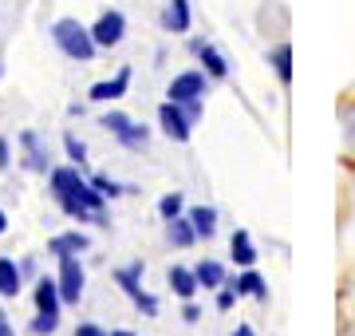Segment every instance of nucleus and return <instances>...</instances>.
<instances>
[{
  "instance_id": "22",
  "label": "nucleus",
  "mask_w": 355,
  "mask_h": 336,
  "mask_svg": "<svg viewBox=\"0 0 355 336\" xmlns=\"http://www.w3.org/2000/svg\"><path fill=\"white\" fill-rule=\"evenodd\" d=\"M24 146H28V167L32 170H48V155H44V146H40L36 135H24Z\"/></svg>"
},
{
  "instance_id": "14",
  "label": "nucleus",
  "mask_w": 355,
  "mask_h": 336,
  "mask_svg": "<svg viewBox=\"0 0 355 336\" xmlns=\"http://www.w3.org/2000/svg\"><path fill=\"white\" fill-rule=\"evenodd\" d=\"M79 249H87V237L83 233H60V237H51L48 253H55V258H76Z\"/></svg>"
},
{
  "instance_id": "5",
  "label": "nucleus",
  "mask_w": 355,
  "mask_h": 336,
  "mask_svg": "<svg viewBox=\"0 0 355 336\" xmlns=\"http://www.w3.org/2000/svg\"><path fill=\"white\" fill-rule=\"evenodd\" d=\"M139 273H142V265H130V269H119V285H123V293H127L135 305H139L146 317H154L158 312V301L150 297V293H142V285H139Z\"/></svg>"
},
{
  "instance_id": "4",
  "label": "nucleus",
  "mask_w": 355,
  "mask_h": 336,
  "mask_svg": "<svg viewBox=\"0 0 355 336\" xmlns=\"http://www.w3.org/2000/svg\"><path fill=\"white\" fill-rule=\"evenodd\" d=\"M158 119H162V127H166V135H170V139L174 142H186L190 139V115H186V111H182V103H174V99H166L162 107H158Z\"/></svg>"
},
{
  "instance_id": "20",
  "label": "nucleus",
  "mask_w": 355,
  "mask_h": 336,
  "mask_svg": "<svg viewBox=\"0 0 355 336\" xmlns=\"http://www.w3.org/2000/svg\"><path fill=\"white\" fill-rule=\"evenodd\" d=\"M193 273H198V285H205V289H217V285L225 281V269H221L217 261H202Z\"/></svg>"
},
{
  "instance_id": "7",
  "label": "nucleus",
  "mask_w": 355,
  "mask_h": 336,
  "mask_svg": "<svg viewBox=\"0 0 355 336\" xmlns=\"http://www.w3.org/2000/svg\"><path fill=\"white\" fill-rule=\"evenodd\" d=\"M123 32H127V16L123 12H103L99 20H95V28H91V36H95L99 48H114V44L123 40Z\"/></svg>"
},
{
  "instance_id": "28",
  "label": "nucleus",
  "mask_w": 355,
  "mask_h": 336,
  "mask_svg": "<svg viewBox=\"0 0 355 336\" xmlns=\"http://www.w3.org/2000/svg\"><path fill=\"white\" fill-rule=\"evenodd\" d=\"M233 297H237L233 289H225V293H217V309H233Z\"/></svg>"
},
{
  "instance_id": "26",
  "label": "nucleus",
  "mask_w": 355,
  "mask_h": 336,
  "mask_svg": "<svg viewBox=\"0 0 355 336\" xmlns=\"http://www.w3.org/2000/svg\"><path fill=\"white\" fill-rule=\"evenodd\" d=\"M55 324H60V317H48V312H40L32 328H36V333H55Z\"/></svg>"
},
{
  "instance_id": "21",
  "label": "nucleus",
  "mask_w": 355,
  "mask_h": 336,
  "mask_svg": "<svg viewBox=\"0 0 355 336\" xmlns=\"http://www.w3.org/2000/svg\"><path fill=\"white\" fill-rule=\"evenodd\" d=\"M272 67H277V76H280V83H288L292 79V48L288 44H280V48H272Z\"/></svg>"
},
{
  "instance_id": "27",
  "label": "nucleus",
  "mask_w": 355,
  "mask_h": 336,
  "mask_svg": "<svg viewBox=\"0 0 355 336\" xmlns=\"http://www.w3.org/2000/svg\"><path fill=\"white\" fill-rule=\"evenodd\" d=\"M76 336H107V333H103L99 324H79V328H76Z\"/></svg>"
},
{
  "instance_id": "17",
  "label": "nucleus",
  "mask_w": 355,
  "mask_h": 336,
  "mask_svg": "<svg viewBox=\"0 0 355 336\" xmlns=\"http://www.w3.org/2000/svg\"><path fill=\"white\" fill-rule=\"evenodd\" d=\"M190 221H193V230H198V237H214L217 214H214L209 206H193V210H190Z\"/></svg>"
},
{
  "instance_id": "13",
  "label": "nucleus",
  "mask_w": 355,
  "mask_h": 336,
  "mask_svg": "<svg viewBox=\"0 0 355 336\" xmlns=\"http://www.w3.org/2000/svg\"><path fill=\"white\" fill-rule=\"evenodd\" d=\"M233 293H237V297H257V301H268V285L261 281V273H241V277H237V281H233Z\"/></svg>"
},
{
  "instance_id": "32",
  "label": "nucleus",
  "mask_w": 355,
  "mask_h": 336,
  "mask_svg": "<svg viewBox=\"0 0 355 336\" xmlns=\"http://www.w3.org/2000/svg\"><path fill=\"white\" fill-rule=\"evenodd\" d=\"M8 230V218H4V210H0V233Z\"/></svg>"
},
{
  "instance_id": "15",
  "label": "nucleus",
  "mask_w": 355,
  "mask_h": 336,
  "mask_svg": "<svg viewBox=\"0 0 355 336\" xmlns=\"http://www.w3.org/2000/svg\"><path fill=\"white\" fill-rule=\"evenodd\" d=\"M170 289H174L178 297H186L190 301L193 293H198V273H190V269H170Z\"/></svg>"
},
{
  "instance_id": "18",
  "label": "nucleus",
  "mask_w": 355,
  "mask_h": 336,
  "mask_svg": "<svg viewBox=\"0 0 355 336\" xmlns=\"http://www.w3.org/2000/svg\"><path fill=\"white\" fill-rule=\"evenodd\" d=\"M233 261H237V265H253L257 261V249H253V242H249L245 230L233 233Z\"/></svg>"
},
{
  "instance_id": "29",
  "label": "nucleus",
  "mask_w": 355,
  "mask_h": 336,
  "mask_svg": "<svg viewBox=\"0 0 355 336\" xmlns=\"http://www.w3.org/2000/svg\"><path fill=\"white\" fill-rule=\"evenodd\" d=\"M0 336H16L12 324H8V312H0Z\"/></svg>"
},
{
  "instance_id": "2",
  "label": "nucleus",
  "mask_w": 355,
  "mask_h": 336,
  "mask_svg": "<svg viewBox=\"0 0 355 336\" xmlns=\"http://www.w3.org/2000/svg\"><path fill=\"white\" fill-rule=\"evenodd\" d=\"M103 127L111 131L114 139L123 142V146H130V151H139V146H146V127H139V123H130L123 111H111V115H103Z\"/></svg>"
},
{
  "instance_id": "1",
  "label": "nucleus",
  "mask_w": 355,
  "mask_h": 336,
  "mask_svg": "<svg viewBox=\"0 0 355 336\" xmlns=\"http://www.w3.org/2000/svg\"><path fill=\"white\" fill-rule=\"evenodd\" d=\"M51 40H55L60 52L71 56V60H79V64H87L91 56H95V48H99L95 36H91V28H83L79 20H71V16L51 24Z\"/></svg>"
},
{
  "instance_id": "25",
  "label": "nucleus",
  "mask_w": 355,
  "mask_h": 336,
  "mask_svg": "<svg viewBox=\"0 0 355 336\" xmlns=\"http://www.w3.org/2000/svg\"><path fill=\"white\" fill-rule=\"evenodd\" d=\"M64 146H67V155L76 158V162H83V158H87V146H83V142H79L76 135H67V139H64Z\"/></svg>"
},
{
  "instance_id": "30",
  "label": "nucleus",
  "mask_w": 355,
  "mask_h": 336,
  "mask_svg": "<svg viewBox=\"0 0 355 336\" xmlns=\"http://www.w3.org/2000/svg\"><path fill=\"white\" fill-rule=\"evenodd\" d=\"M4 167H8V142L0 139V170H4Z\"/></svg>"
},
{
  "instance_id": "8",
  "label": "nucleus",
  "mask_w": 355,
  "mask_h": 336,
  "mask_svg": "<svg viewBox=\"0 0 355 336\" xmlns=\"http://www.w3.org/2000/svg\"><path fill=\"white\" fill-rule=\"evenodd\" d=\"M127 87H130V67H123L114 79H103V83H95V87H91V99H95V103H107V99L127 95Z\"/></svg>"
},
{
  "instance_id": "9",
  "label": "nucleus",
  "mask_w": 355,
  "mask_h": 336,
  "mask_svg": "<svg viewBox=\"0 0 355 336\" xmlns=\"http://www.w3.org/2000/svg\"><path fill=\"white\" fill-rule=\"evenodd\" d=\"M79 170L76 167H60V170H51V194H55V202H64L67 194H76L79 190Z\"/></svg>"
},
{
  "instance_id": "24",
  "label": "nucleus",
  "mask_w": 355,
  "mask_h": 336,
  "mask_svg": "<svg viewBox=\"0 0 355 336\" xmlns=\"http://www.w3.org/2000/svg\"><path fill=\"white\" fill-rule=\"evenodd\" d=\"M91 186H95L103 198H119V194H123V186H119V182H111V178H103V174H95V178H91Z\"/></svg>"
},
{
  "instance_id": "12",
  "label": "nucleus",
  "mask_w": 355,
  "mask_h": 336,
  "mask_svg": "<svg viewBox=\"0 0 355 336\" xmlns=\"http://www.w3.org/2000/svg\"><path fill=\"white\" fill-rule=\"evenodd\" d=\"M60 281H44L36 285V305H40V312H48V317H60Z\"/></svg>"
},
{
  "instance_id": "33",
  "label": "nucleus",
  "mask_w": 355,
  "mask_h": 336,
  "mask_svg": "<svg viewBox=\"0 0 355 336\" xmlns=\"http://www.w3.org/2000/svg\"><path fill=\"white\" fill-rule=\"evenodd\" d=\"M111 336H135V333H111Z\"/></svg>"
},
{
  "instance_id": "10",
  "label": "nucleus",
  "mask_w": 355,
  "mask_h": 336,
  "mask_svg": "<svg viewBox=\"0 0 355 336\" xmlns=\"http://www.w3.org/2000/svg\"><path fill=\"white\" fill-rule=\"evenodd\" d=\"M162 28L166 32H186L190 28V0H170L162 12Z\"/></svg>"
},
{
  "instance_id": "23",
  "label": "nucleus",
  "mask_w": 355,
  "mask_h": 336,
  "mask_svg": "<svg viewBox=\"0 0 355 336\" xmlns=\"http://www.w3.org/2000/svg\"><path fill=\"white\" fill-rule=\"evenodd\" d=\"M158 214H162L166 221L178 218V214H182V194H166L162 202H158Z\"/></svg>"
},
{
  "instance_id": "19",
  "label": "nucleus",
  "mask_w": 355,
  "mask_h": 336,
  "mask_svg": "<svg viewBox=\"0 0 355 336\" xmlns=\"http://www.w3.org/2000/svg\"><path fill=\"white\" fill-rule=\"evenodd\" d=\"M193 237H198V230H193L190 218H170V242L174 246H193Z\"/></svg>"
},
{
  "instance_id": "3",
  "label": "nucleus",
  "mask_w": 355,
  "mask_h": 336,
  "mask_svg": "<svg viewBox=\"0 0 355 336\" xmlns=\"http://www.w3.org/2000/svg\"><path fill=\"white\" fill-rule=\"evenodd\" d=\"M60 297L67 305H79L83 297V265L76 258H60Z\"/></svg>"
},
{
  "instance_id": "11",
  "label": "nucleus",
  "mask_w": 355,
  "mask_h": 336,
  "mask_svg": "<svg viewBox=\"0 0 355 336\" xmlns=\"http://www.w3.org/2000/svg\"><path fill=\"white\" fill-rule=\"evenodd\" d=\"M193 52L202 56L205 72H209V76H214V79H225V76H229V64H225V56L217 52L214 44H202V40H198V44H193Z\"/></svg>"
},
{
  "instance_id": "31",
  "label": "nucleus",
  "mask_w": 355,
  "mask_h": 336,
  "mask_svg": "<svg viewBox=\"0 0 355 336\" xmlns=\"http://www.w3.org/2000/svg\"><path fill=\"white\" fill-rule=\"evenodd\" d=\"M233 336H257V333H253V328H249V324H241V328H237V333H233Z\"/></svg>"
},
{
  "instance_id": "16",
  "label": "nucleus",
  "mask_w": 355,
  "mask_h": 336,
  "mask_svg": "<svg viewBox=\"0 0 355 336\" xmlns=\"http://www.w3.org/2000/svg\"><path fill=\"white\" fill-rule=\"evenodd\" d=\"M0 293L4 297H16L20 293V269H16L12 258H0Z\"/></svg>"
},
{
  "instance_id": "6",
  "label": "nucleus",
  "mask_w": 355,
  "mask_h": 336,
  "mask_svg": "<svg viewBox=\"0 0 355 336\" xmlns=\"http://www.w3.org/2000/svg\"><path fill=\"white\" fill-rule=\"evenodd\" d=\"M174 103H198L205 95V76L202 72H182V76L170 83V91H166Z\"/></svg>"
}]
</instances>
